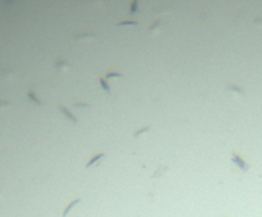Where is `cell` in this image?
I'll list each match as a JSON object with an SVG mask.
<instances>
[{"mask_svg": "<svg viewBox=\"0 0 262 217\" xmlns=\"http://www.w3.org/2000/svg\"><path fill=\"white\" fill-rule=\"evenodd\" d=\"M231 161H233V164H235V165H238V167H239L242 171H247V170L250 168V167H248V164L245 162V161H244V159L241 158V156H239V155H238V153H231Z\"/></svg>", "mask_w": 262, "mask_h": 217, "instance_id": "1", "label": "cell"}, {"mask_svg": "<svg viewBox=\"0 0 262 217\" xmlns=\"http://www.w3.org/2000/svg\"><path fill=\"white\" fill-rule=\"evenodd\" d=\"M172 11H173V8H172L170 5H161V6H158V8L153 9V12L158 14V16H163V14L166 16V14H170Z\"/></svg>", "mask_w": 262, "mask_h": 217, "instance_id": "2", "label": "cell"}, {"mask_svg": "<svg viewBox=\"0 0 262 217\" xmlns=\"http://www.w3.org/2000/svg\"><path fill=\"white\" fill-rule=\"evenodd\" d=\"M161 28H163V21H161V20H155L149 28H147V31H149V32H158Z\"/></svg>", "mask_w": 262, "mask_h": 217, "instance_id": "3", "label": "cell"}, {"mask_svg": "<svg viewBox=\"0 0 262 217\" xmlns=\"http://www.w3.org/2000/svg\"><path fill=\"white\" fill-rule=\"evenodd\" d=\"M78 203H80V199H78V197H77V199H75L74 202H71V203H69V205L66 206V210L63 211V217H68V214H69V213H71V211L74 210V206H75V205H78Z\"/></svg>", "mask_w": 262, "mask_h": 217, "instance_id": "4", "label": "cell"}, {"mask_svg": "<svg viewBox=\"0 0 262 217\" xmlns=\"http://www.w3.org/2000/svg\"><path fill=\"white\" fill-rule=\"evenodd\" d=\"M104 156H106V155H104V153H98V155H97V156H94V158H92V159H91V161H89V162L86 164V168H89V167H92V165H94L95 162H98V161H100V159H103V158H104Z\"/></svg>", "mask_w": 262, "mask_h": 217, "instance_id": "5", "label": "cell"}, {"mask_svg": "<svg viewBox=\"0 0 262 217\" xmlns=\"http://www.w3.org/2000/svg\"><path fill=\"white\" fill-rule=\"evenodd\" d=\"M227 89H228V90H231V92H235V93H236V95H239V96H244V90L241 89V87H238V86H233V84H230Z\"/></svg>", "mask_w": 262, "mask_h": 217, "instance_id": "6", "label": "cell"}, {"mask_svg": "<svg viewBox=\"0 0 262 217\" xmlns=\"http://www.w3.org/2000/svg\"><path fill=\"white\" fill-rule=\"evenodd\" d=\"M150 127L147 126V127H144V128H141V130H138V132H135V136H138V135H141V133H144V132H147Z\"/></svg>", "mask_w": 262, "mask_h": 217, "instance_id": "7", "label": "cell"}, {"mask_svg": "<svg viewBox=\"0 0 262 217\" xmlns=\"http://www.w3.org/2000/svg\"><path fill=\"white\" fill-rule=\"evenodd\" d=\"M255 25H259V26H262V18H256V20H255Z\"/></svg>", "mask_w": 262, "mask_h": 217, "instance_id": "8", "label": "cell"}]
</instances>
